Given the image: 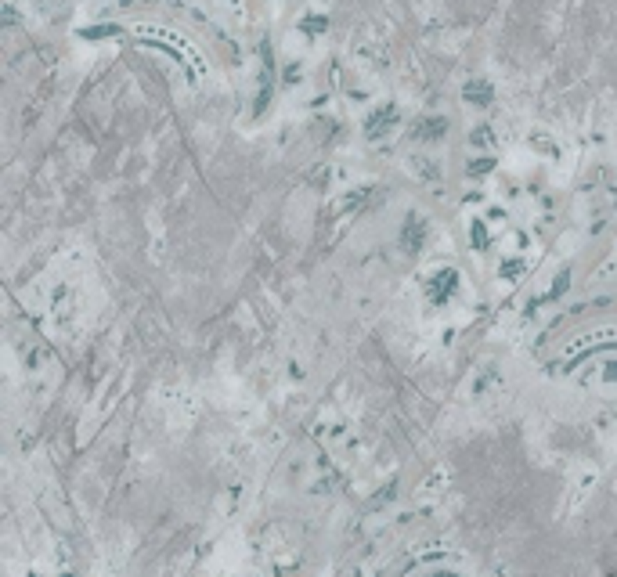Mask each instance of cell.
Wrapping results in <instances>:
<instances>
[{
    "mask_svg": "<svg viewBox=\"0 0 617 577\" xmlns=\"http://www.w3.org/2000/svg\"><path fill=\"white\" fill-rule=\"evenodd\" d=\"M473 246H477V249H487V227H484L480 220L473 224Z\"/></svg>",
    "mask_w": 617,
    "mask_h": 577,
    "instance_id": "6",
    "label": "cell"
},
{
    "mask_svg": "<svg viewBox=\"0 0 617 577\" xmlns=\"http://www.w3.org/2000/svg\"><path fill=\"white\" fill-rule=\"evenodd\" d=\"M462 98L470 101V105H477V109H487V105L495 101V87H491V83H484V80H473V83H466V87H462Z\"/></svg>",
    "mask_w": 617,
    "mask_h": 577,
    "instance_id": "4",
    "label": "cell"
},
{
    "mask_svg": "<svg viewBox=\"0 0 617 577\" xmlns=\"http://www.w3.org/2000/svg\"><path fill=\"white\" fill-rule=\"evenodd\" d=\"M394 126H397V109H394V105H379V109L365 119V137H372V141L376 137H387Z\"/></svg>",
    "mask_w": 617,
    "mask_h": 577,
    "instance_id": "2",
    "label": "cell"
},
{
    "mask_svg": "<svg viewBox=\"0 0 617 577\" xmlns=\"http://www.w3.org/2000/svg\"><path fill=\"white\" fill-rule=\"evenodd\" d=\"M459 285H462L459 271H455V267H440V271H433V274L426 278V300H430L433 307H444V304H448L452 296L459 292Z\"/></svg>",
    "mask_w": 617,
    "mask_h": 577,
    "instance_id": "1",
    "label": "cell"
},
{
    "mask_svg": "<svg viewBox=\"0 0 617 577\" xmlns=\"http://www.w3.org/2000/svg\"><path fill=\"white\" fill-rule=\"evenodd\" d=\"M29 577H40V574H29Z\"/></svg>",
    "mask_w": 617,
    "mask_h": 577,
    "instance_id": "11",
    "label": "cell"
},
{
    "mask_svg": "<svg viewBox=\"0 0 617 577\" xmlns=\"http://www.w3.org/2000/svg\"><path fill=\"white\" fill-rule=\"evenodd\" d=\"M491 166H495V159H477V163L470 166V174H473V177H480V174H487Z\"/></svg>",
    "mask_w": 617,
    "mask_h": 577,
    "instance_id": "7",
    "label": "cell"
},
{
    "mask_svg": "<svg viewBox=\"0 0 617 577\" xmlns=\"http://www.w3.org/2000/svg\"><path fill=\"white\" fill-rule=\"evenodd\" d=\"M304 29H307V33H322V29H325V18H322V15H318V18H307Z\"/></svg>",
    "mask_w": 617,
    "mask_h": 577,
    "instance_id": "8",
    "label": "cell"
},
{
    "mask_svg": "<svg viewBox=\"0 0 617 577\" xmlns=\"http://www.w3.org/2000/svg\"><path fill=\"white\" fill-rule=\"evenodd\" d=\"M444 130H448V119L444 116H426L415 123V141H440Z\"/></svg>",
    "mask_w": 617,
    "mask_h": 577,
    "instance_id": "5",
    "label": "cell"
},
{
    "mask_svg": "<svg viewBox=\"0 0 617 577\" xmlns=\"http://www.w3.org/2000/svg\"><path fill=\"white\" fill-rule=\"evenodd\" d=\"M520 271H523V264H516V260L502 267V274H505V278H513V274H520Z\"/></svg>",
    "mask_w": 617,
    "mask_h": 577,
    "instance_id": "9",
    "label": "cell"
},
{
    "mask_svg": "<svg viewBox=\"0 0 617 577\" xmlns=\"http://www.w3.org/2000/svg\"><path fill=\"white\" fill-rule=\"evenodd\" d=\"M430 577H455V574H448V570H440V574H430Z\"/></svg>",
    "mask_w": 617,
    "mask_h": 577,
    "instance_id": "10",
    "label": "cell"
},
{
    "mask_svg": "<svg viewBox=\"0 0 617 577\" xmlns=\"http://www.w3.org/2000/svg\"><path fill=\"white\" fill-rule=\"evenodd\" d=\"M422 242H426V224H422V217H408L401 227V249L404 253H419Z\"/></svg>",
    "mask_w": 617,
    "mask_h": 577,
    "instance_id": "3",
    "label": "cell"
}]
</instances>
